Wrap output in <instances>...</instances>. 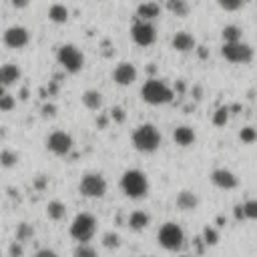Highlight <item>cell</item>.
Instances as JSON below:
<instances>
[{"label": "cell", "mask_w": 257, "mask_h": 257, "mask_svg": "<svg viewBox=\"0 0 257 257\" xmlns=\"http://www.w3.org/2000/svg\"><path fill=\"white\" fill-rule=\"evenodd\" d=\"M131 139H133V147L139 153H145V155H151V153L159 151V147H161V133L155 125H151V123L137 127L133 131Z\"/></svg>", "instance_id": "6da1fadb"}, {"label": "cell", "mask_w": 257, "mask_h": 257, "mask_svg": "<svg viewBox=\"0 0 257 257\" xmlns=\"http://www.w3.org/2000/svg\"><path fill=\"white\" fill-rule=\"evenodd\" d=\"M173 97H175L173 89L161 79H149L141 87V99L147 105H153V107L169 105V102L173 100Z\"/></svg>", "instance_id": "7a4b0ae2"}, {"label": "cell", "mask_w": 257, "mask_h": 257, "mask_svg": "<svg viewBox=\"0 0 257 257\" xmlns=\"http://www.w3.org/2000/svg\"><path fill=\"white\" fill-rule=\"evenodd\" d=\"M149 177L139 169H129L121 177V191L129 199H143L149 195Z\"/></svg>", "instance_id": "3957f363"}, {"label": "cell", "mask_w": 257, "mask_h": 257, "mask_svg": "<svg viewBox=\"0 0 257 257\" xmlns=\"http://www.w3.org/2000/svg\"><path fill=\"white\" fill-rule=\"evenodd\" d=\"M97 227H99V223H97V219H95V215H91V213H79L75 219H73V223H71V237L75 239L77 243H89L91 239L95 237V233H97Z\"/></svg>", "instance_id": "277c9868"}, {"label": "cell", "mask_w": 257, "mask_h": 257, "mask_svg": "<svg viewBox=\"0 0 257 257\" xmlns=\"http://www.w3.org/2000/svg\"><path fill=\"white\" fill-rule=\"evenodd\" d=\"M157 243L167 251H179L185 245V231L181 229V225L167 221L157 233Z\"/></svg>", "instance_id": "5b68a950"}, {"label": "cell", "mask_w": 257, "mask_h": 257, "mask_svg": "<svg viewBox=\"0 0 257 257\" xmlns=\"http://www.w3.org/2000/svg\"><path fill=\"white\" fill-rule=\"evenodd\" d=\"M57 60H59V64L64 68V71L71 73V75L80 73L82 66H84V55L80 53V48L75 46V44H62L57 50Z\"/></svg>", "instance_id": "8992f818"}, {"label": "cell", "mask_w": 257, "mask_h": 257, "mask_svg": "<svg viewBox=\"0 0 257 257\" xmlns=\"http://www.w3.org/2000/svg\"><path fill=\"white\" fill-rule=\"evenodd\" d=\"M221 57L231 64H247L253 60V48L245 44L243 40L239 42H225L221 46Z\"/></svg>", "instance_id": "52a82bcc"}, {"label": "cell", "mask_w": 257, "mask_h": 257, "mask_svg": "<svg viewBox=\"0 0 257 257\" xmlns=\"http://www.w3.org/2000/svg\"><path fill=\"white\" fill-rule=\"evenodd\" d=\"M79 191L80 195L89 197V199H100L107 193V181L100 173H87L80 179Z\"/></svg>", "instance_id": "ba28073f"}, {"label": "cell", "mask_w": 257, "mask_h": 257, "mask_svg": "<svg viewBox=\"0 0 257 257\" xmlns=\"http://www.w3.org/2000/svg\"><path fill=\"white\" fill-rule=\"evenodd\" d=\"M131 39L137 46H151L155 44L157 40V30L151 22H145V20H135V24L131 26Z\"/></svg>", "instance_id": "9c48e42d"}, {"label": "cell", "mask_w": 257, "mask_h": 257, "mask_svg": "<svg viewBox=\"0 0 257 257\" xmlns=\"http://www.w3.org/2000/svg\"><path fill=\"white\" fill-rule=\"evenodd\" d=\"M73 137L68 135L66 131H53L48 135V139H46V149L53 153V155H59V157H64L71 153L73 149Z\"/></svg>", "instance_id": "30bf717a"}, {"label": "cell", "mask_w": 257, "mask_h": 257, "mask_svg": "<svg viewBox=\"0 0 257 257\" xmlns=\"http://www.w3.org/2000/svg\"><path fill=\"white\" fill-rule=\"evenodd\" d=\"M2 42L12 50H20L30 42V32L24 26H10L2 34Z\"/></svg>", "instance_id": "8fae6325"}, {"label": "cell", "mask_w": 257, "mask_h": 257, "mask_svg": "<svg viewBox=\"0 0 257 257\" xmlns=\"http://www.w3.org/2000/svg\"><path fill=\"white\" fill-rule=\"evenodd\" d=\"M137 66L133 62H119L113 71V80L119 84V87H131V84L137 80Z\"/></svg>", "instance_id": "7c38bea8"}, {"label": "cell", "mask_w": 257, "mask_h": 257, "mask_svg": "<svg viewBox=\"0 0 257 257\" xmlns=\"http://www.w3.org/2000/svg\"><path fill=\"white\" fill-rule=\"evenodd\" d=\"M211 183L217 187V189H223V191H231V189H235V187L239 185L235 173L229 171V169H225V167L213 171V173H211Z\"/></svg>", "instance_id": "4fadbf2b"}, {"label": "cell", "mask_w": 257, "mask_h": 257, "mask_svg": "<svg viewBox=\"0 0 257 257\" xmlns=\"http://www.w3.org/2000/svg\"><path fill=\"white\" fill-rule=\"evenodd\" d=\"M171 46H173L177 53H191V50H195L197 42H195V37L191 32H175L173 39H171Z\"/></svg>", "instance_id": "5bb4252c"}, {"label": "cell", "mask_w": 257, "mask_h": 257, "mask_svg": "<svg viewBox=\"0 0 257 257\" xmlns=\"http://www.w3.org/2000/svg\"><path fill=\"white\" fill-rule=\"evenodd\" d=\"M173 141L177 147H191L197 141V133L189 125H181L173 129Z\"/></svg>", "instance_id": "9a60e30c"}, {"label": "cell", "mask_w": 257, "mask_h": 257, "mask_svg": "<svg viewBox=\"0 0 257 257\" xmlns=\"http://www.w3.org/2000/svg\"><path fill=\"white\" fill-rule=\"evenodd\" d=\"M20 66L19 64H12V62H6V64H2L0 66V84L6 89V87H10V84H14V82H19L20 80Z\"/></svg>", "instance_id": "2e32d148"}, {"label": "cell", "mask_w": 257, "mask_h": 257, "mask_svg": "<svg viewBox=\"0 0 257 257\" xmlns=\"http://www.w3.org/2000/svg\"><path fill=\"white\" fill-rule=\"evenodd\" d=\"M159 14H161V6L157 2H141L137 6V20L153 22L155 19H159Z\"/></svg>", "instance_id": "e0dca14e"}, {"label": "cell", "mask_w": 257, "mask_h": 257, "mask_svg": "<svg viewBox=\"0 0 257 257\" xmlns=\"http://www.w3.org/2000/svg\"><path fill=\"white\" fill-rule=\"evenodd\" d=\"M127 225L133 229V231H145L149 225H151V215L147 211H141V209H137L129 215L127 219Z\"/></svg>", "instance_id": "ac0fdd59"}, {"label": "cell", "mask_w": 257, "mask_h": 257, "mask_svg": "<svg viewBox=\"0 0 257 257\" xmlns=\"http://www.w3.org/2000/svg\"><path fill=\"white\" fill-rule=\"evenodd\" d=\"M175 205L181 209V211H195L199 207V197L193 193V191H181L175 199Z\"/></svg>", "instance_id": "d6986e66"}, {"label": "cell", "mask_w": 257, "mask_h": 257, "mask_svg": "<svg viewBox=\"0 0 257 257\" xmlns=\"http://www.w3.org/2000/svg\"><path fill=\"white\" fill-rule=\"evenodd\" d=\"M82 105L87 107L89 111H99L102 107V95L95 89H89L82 93Z\"/></svg>", "instance_id": "ffe728a7"}, {"label": "cell", "mask_w": 257, "mask_h": 257, "mask_svg": "<svg viewBox=\"0 0 257 257\" xmlns=\"http://www.w3.org/2000/svg\"><path fill=\"white\" fill-rule=\"evenodd\" d=\"M48 20L55 24H64L68 20V8L64 4H53L48 8Z\"/></svg>", "instance_id": "44dd1931"}, {"label": "cell", "mask_w": 257, "mask_h": 257, "mask_svg": "<svg viewBox=\"0 0 257 257\" xmlns=\"http://www.w3.org/2000/svg\"><path fill=\"white\" fill-rule=\"evenodd\" d=\"M46 215L48 219H53V221H62L66 217V205L62 201H50L46 205Z\"/></svg>", "instance_id": "7402d4cb"}, {"label": "cell", "mask_w": 257, "mask_h": 257, "mask_svg": "<svg viewBox=\"0 0 257 257\" xmlns=\"http://www.w3.org/2000/svg\"><path fill=\"white\" fill-rule=\"evenodd\" d=\"M165 8L173 16H177V19H185V16H189V4H187L185 0H167Z\"/></svg>", "instance_id": "603a6c76"}, {"label": "cell", "mask_w": 257, "mask_h": 257, "mask_svg": "<svg viewBox=\"0 0 257 257\" xmlns=\"http://www.w3.org/2000/svg\"><path fill=\"white\" fill-rule=\"evenodd\" d=\"M221 39H223V44L225 42H239L243 39V30L237 24H227L223 30H221Z\"/></svg>", "instance_id": "cb8c5ba5"}, {"label": "cell", "mask_w": 257, "mask_h": 257, "mask_svg": "<svg viewBox=\"0 0 257 257\" xmlns=\"http://www.w3.org/2000/svg\"><path fill=\"white\" fill-rule=\"evenodd\" d=\"M201 241L207 245V247H213V245H217V241H219V233H217V229L215 227H211V225H207L203 229V233H201Z\"/></svg>", "instance_id": "d4e9b609"}, {"label": "cell", "mask_w": 257, "mask_h": 257, "mask_svg": "<svg viewBox=\"0 0 257 257\" xmlns=\"http://www.w3.org/2000/svg\"><path fill=\"white\" fill-rule=\"evenodd\" d=\"M32 235H34L32 225L30 223H20L19 229H16V241L24 243V241H28V239H32Z\"/></svg>", "instance_id": "484cf974"}, {"label": "cell", "mask_w": 257, "mask_h": 257, "mask_svg": "<svg viewBox=\"0 0 257 257\" xmlns=\"http://www.w3.org/2000/svg\"><path fill=\"white\" fill-rule=\"evenodd\" d=\"M243 207V217L249 221H257V199H249L245 203H241Z\"/></svg>", "instance_id": "4316f807"}, {"label": "cell", "mask_w": 257, "mask_h": 257, "mask_svg": "<svg viewBox=\"0 0 257 257\" xmlns=\"http://www.w3.org/2000/svg\"><path fill=\"white\" fill-rule=\"evenodd\" d=\"M75 257H99V253H97V249L91 245V243H79L77 247H75V253H73Z\"/></svg>", "instance_id": "83f0119b"}, {"label": "cell", "mask_w": 257, "mask_h": 257, "mask_svg": "<svg viewBox=\"0 0 257 257\" xmlns=\"http://www.w3.org/2000/svg\"><path fill=\"white\" fill-rule=\"evenodd\" d=\"M16 161H19V155H16L12 149H4L2 153H0V165L2 167H14Z\"/></svg>", "instance_id": "f1b7e54d"}, {"label": "cell", "mask_w": 257, "mask_h": 257, "mask_svg": "<svg viewBox=\"0 0 257 257\" xmlns=\"http://www.w3.org/2000/svg\"><path fill=\"white\" fill-rule=\"evenodd\" d=\"M217 4L223 8L225 12H235V10H239V8H243L245 0H217Z\"/></svg>", "instance_id": "f546056e"}, {"label": "cell", "mask_w": 257, "mask_h": 257, "mask_svg": "<svg viewBox=\"0 0 257 257\" xmlns=\"http://www.w3.org/2000/svg\"><path fill=\"white\" fill-rule=\"evenodd\" d=\"M239 139H241L245 145H251L257 141V129L255 127H243L241 133H239Z\"/></svg>", "instance_id": "4dcf8cb0"}, {"label": "cell", "mask_w": 257, "mask_h": 257, "mask_svg": "<svg viewBox=\"0 0 257 257\" xmlns=\"http://www.w3.org/2000/svg\"><path fill=\"white\" fill-rule=\"evenodd\" d=\"M102 245H105L107 249H117L119 245H121V237H119L117 233H113V231H109V233L102 235Z\"/></svg>", "instance_id": "1f68e13d"}, {"label": "cell", "mask_w": 257, "mask_h": 257, "mask_svg": "<svg viewBox=\"0 0 257 257\" xmlns=\"http://www.w3.org/2000/svg\"><path fill=\"white\" fill-rule=\"evenodd\" d=\"M227 121H229V109H227V107H221V109L213 115V125L223 127Z\"/></svg>", "instance_id": "d6a6232c"}, {"label": "cell", "mask_w": 257, "mask_h": 257, "mask_svg": "<svg viewBox=\"0 0 257 257\" xmlns=\"http://www.w3.org/2000/svg\"><path fill=\"white\" fill-rule=\"evenodd\" d=\"M14 107H16L14 97H10V95H2V97H0V111L8 113V111H14Z\"/></svg>", "instance_id": "836d02e7"}, {"label": "cell", "mask_w": 257, "mask_h": 257, "mask_svg": "<svg viewBox=\"0 0 257 257\" xmlns=\"http://www.w3.org/2000/svg\"><path fill=\"white\" fill-rule=\"evenodd\" d=\"M34 257H59V253L53 251L50 247H42V249H39L37 253H34Z\"/></svg>", "instance_id": "e575fe53"}, {"label": "cell", "mask_w": 257, "mask_h": 257, "mask_svg": "<svg viewBox=\"0 0 257 257\" xmlns=\"http://www.w3.org/2000/svg\"><path fill=\"white\" fill-rule=\"evenodd\" d=\"M111 117L115 119L117 123H123V121H125V111H123L121 107H115V109L111 111Z\"/></svg>", "instance_id": "d590c367"}, {"label": "cell", "mask_w": 257, "mask_h": 257, "mask_svg": "<svg viewBox=\"0 0 257 257\" xmlns=\"http://www.w3.org/2000/svg\"><path fill=\"white\" fill-rule=\"evenodd\" d=\"M10 255H12V257H20V255H22V243L14 241V243L10 245Z\"/></svg>", "instance_id": "8d00e7d4"}, {"label": "cell", "mask_w": 257, "mask_h": 257, "mask_svg": "<svg viewBox=\"0 0 257 257\" xmlns=\"http://www.w3.org/2000/svg\"><path fill=\"white\" fill-rule=\"evenodd\" d=\"M10 2H12V6L16 10H24V8L30 6V0H10Z\"/></svg>", "instance_id": "74e56055"}, {"label": "cell", "mask_w": 257, "mask_h": 257, "mask_svg": "<svg viewBox=\"0 0 257 257\" xmlns=\"http://www.w3.org/2000/svg\"><path fill=\"white\" fill-rule=\"evenodd\" d=\"M233 213H235V219H237V221H243V219H245V217H243V207H241V203L235 205V211H233Z\"/></svg>", "instance_id": "f35d334b"}, {"label": "cell", "mask_w": 257, "mask_h": 257, "mask_svg": "<svg viewBox=\"0 0 257 257\" xmlns=\"http://www.w3.org/2000/svg\"><path fill=\"white\" fill-rule=\"evenodd\" d=\"M42 111H44V117H53V115L57 113V107H53V105H46Z\"/></svg>", "instance_id": "ab89813d"}, {"label": "cell", "mask_w": 257, "mask_h": 257, "mask_svg": "<svg viewBox=\"0 0 257 257\" xmlns=\"http://www.w3.org/2000/svg\"><path fill=\"white\" fill-rule=\"evenodd\" d=\"M20 99H28V91H26V89L20 91Z\"/></svg>", "instance_id": "60d3db41"}, {"label": "cell", "mask_w": 257, "mask_h": 257, "mask_svg": "<svg viewBox=\"0 0 257 257\" xmlns=\"http://www.w3.org/2000/svg\"><path fill=\"white\" fill-rule=\"evenodd\" d=\"M2 95H6V89L2 87V84H0V97H2Z\"/></svg>", "instance_id": "b9f144b4"}, {"label": "cell", "mask_w": 257, "mask_h": 257, "mask_svg": "<svg viewBox=\"0 0 257 257\" xmlns=\"http://www.w3.org/2000/svg\"><path fill=\"white\" fill-rule=\"evenodd\" d=\"M181 257H191V255H181Z\"/></svg>", "instance_id": "7bdbcfd3"}, {"label": "cell", "mask_w": 257, "mask_h": 257, "mask_svg": "<svg viewBox=\"0 0 257 257\" xmlns=\"http://www.w3.org/2000/svg\"><path fill=\"white\" fill-rule=\"evenodd\" d=\"M0 257H2V251H0Z\"/></svg>", "instance_id": "ee69618b"}]
</instances>
